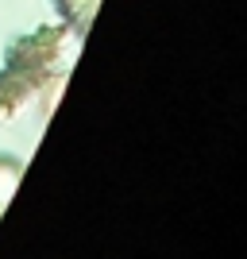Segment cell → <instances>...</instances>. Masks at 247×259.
<instances>
[{
	"label": "cell",
	"instance_id": "obj_1",
	"mask_svg": "<svg viewBox=\"0 0 247 259\" xmlns=\"http://www.w3.org/2000/svg\"><path fill=\"white\" fill-rule=\"evenodd\" d=\"M16 178H20V166H16V162H0V205L12 197V186H16Z\"/></svg>",
	"mask_w": 247,
	"mask_h": 259
}]
</instances>
